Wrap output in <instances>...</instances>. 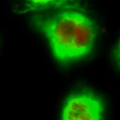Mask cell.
<instances>
[{"instance_id":"obj_1","label":"cell","mask_w":120,"mask_h":120,"mask_svg":"<svg viewBox=\"0 0 120 120\" xmlns=\"http://www.w3.org/2000/svg\"><path fill=\"white\" fill-rule=\"evenodd\" d=\"M30 18L32 26L46 38L55 59L61 64L77 62L93 51L97 26L84 12L59 10Z\"/></svg>"},{"instance_id":"obj_2","label":"cell","mask_w":120,"mask_h":120,"mask_svg":"<svg viewBox=\"0 0 120 120\" xmlns=\"http://www.w3.org/2000/svg\"><path fill=\"white\" fill-rule=\"evenodd\" d=\"M105 106L103 99L92 90L72 93L62 107L60 120H104Z\"/></svg>"},{"instance_id":"obj_3","label":"cell","mask_w":120,"mask_h":120,"mask_svg":"<svg viewBox=\"0 0 120 120\" xmlns=\"http://www.w3.org/2000/svg\"><path fill=\"white\" fill-rule=\"evenodd\" d=\"M88 0H10L11 11L18 15L33 16L59 10L84 12Z\"/></svg>"},{"instance_id":"obj_4","label":"cell","mask_w":120,"mask_h":120,"mask_svg":"<svg viewBox=\"0 0 120 120\" xmlns=\"http://www.w3.org/2000/svg\"><path fill=\"white\" fill-rule=\"evenodd\" d=\"M117 58L120 63V41L119 45H118V48H117Z\"/></svg>"}]
</instances>
